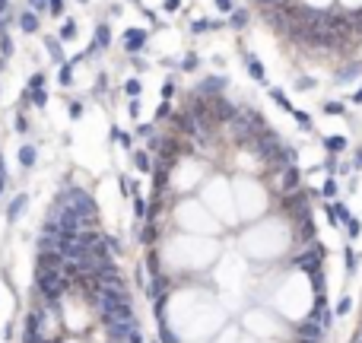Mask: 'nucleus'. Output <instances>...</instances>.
Segmentation results:
<instances>
[{"instance_id":"c03bdc74","label":"nucleus","mask_w":362,"mask_h":343,"mask_svg":"<svg viewBox=\"0 0 362 343\" xmlns=\"http://www.w3.org/2000/svg\"><path fill=\"white\" fill-rule=\"evenodd\" d=\"M105 245H108V248H111V251H115V254L121 251V242H118V238H105Z\"/></svg>"},{"instance_id":"c756f323","label":"nucleus","mask_w":362,"mask_h":343,"mask_svg":"<svg viewBox=\"0 0 362 343\" xmlns=\"http://www.w3.org/2000/svg\"><path fill=\"white\" fill-rule=\"evenodd\" d=\"M324 115H343V105H340V102H327V105H324Z\"/></svg>"},{"instance_id":"0eeeda50","label":"nucleus","mask_w":362,"mask_h":343,"mask_svg":"<svg viewBox=\"0 0 362 343\" xmlns=\"http://www.w3.org/2000/svg\"><path fill=\"white\" fill-rule=\"evenodd\" d=\"M60 251H41V257H38V267L41 270H57L60 267Z\"/></svg>"},{"instance_id":"4468645a","label":"nucleus","mask_w":362,"mask_h":343,"mask_svg":"<svg viewBox=\"0 0 362 343\" xmlns=\"http://www.w3.org/2000/svg\"><path fill=\"white\" fill-rule=\"evenodd\" d=\"M57 80H60V86H73V64H70V61H67V64H60Z\"/></svg>"},{"instance_id":"6e6552de","label":"nucleus","mask_w":362,"mask_h":343,"mask_svg":"<svg viewBox=\"0 0 362 343\" xmlns=\"http://www.w3.org/2000/svg\"><path fill=\"white\" fill-rule=\"evenodd\" d=\"M296 187H299V169L296 166H289L286 172H283V187H280V191H296Z\"/></svg>"},{"instance_id":"603ef678","label":"nucleus","mask_w":362,"mask_h":343,"mask_svg":"<svg viewBox=\"0 0 362 343\" xmlns=\"http://www.w3.org/2000/svg\"><path fill=\"white\" fill-rule=\"evenodd\" d=\"M80 3H86V0H80Z\"/></svg>"},{"instance_id":"de8ad7c7","label":"nucleus","mask_w":362,"mask_h":343,"mask_svg":"<svg viewBox=\"0 0 362 343\" xmlns=\"http://www.w3.org/2000/svg\"><path fill=\"white\" fill-rule=\"evenodd\" d=\"M29 3H32V10H45V3H48V0H29Z\"/></svg>"},{"instance_id":"2f4dec72","label":"nucleus","mask_w":362,"mask_h":343,"mask_svg":"<svg viewBox=\"0 0 362 343\" xmlns=\"http://www.w3.org/2000/svg\"><path fill=\"white\" fill-rule=\"evenodd\" d=\"M292 118H296V121H299L302 127H312V118H308L305 111H292Z\"/></svg>"},{"instance_id":"58836bf2","label":"nucleus","mask_w":362,"mask_h":343,"mask_svg":"<svg viewBox=\"0 0 362 343\" xmlns=\"http://www.w3.org/2000/svg\"><path fill=\"white\" fill-rule=\"evenodd\" d=\"M178 6H181V0H166V3H162V10H166V13H175Z\"/></svg>"},{"instance_id":"5701e85b","label":"nucleus","mask_w":362,"mask_h":343,"mask_svg":"<svg viewBox=\"0 0 362 343\" xmlns=\"http://www.w3.org/2000/svg\"><path fill=\"white\" fill-rule=\"evenodd\" d=\"M270 96H273V102H277V105H280V108H286V111H296V108H292V105H289V99H286V96H283V92H280V89H270Z\"/></svg>"},{"instance_id":"a878e982","label":"nucleus","mask_w":362,"mask_h":343,"mask_svg":"<svg viewBox=\"0 0 362 343\" xmlns=\"http://www.w3.org/2000/svg\"><path fill=\"white\" fill-rule=\"evenodd\" d=\"M124 92H127L131 99H137V96H140V80H127V83H124Z\"/></svg>"},{"instance_id":"20e7f679","label":"nucleus","mask_w":362,"mask_h":343,"mask_svg":"<svg viewBox=\"0 0 362 343\" xmlns=\"http://www.w3.org/2000/svg\"><path fill=\"white\" fill-rule=\"evenodd\" d=\"M235 115H238V111L232 108L226 99H216V102H213V118H216V121H232Z\"/></svg>"},{"instance_id":"5fc2aeb1","label":"nucleus","mask_w":362,"mask_h":343,"mask_svg":"<svg viewBox=\"0 0 362 343\" xmlns=\"http://www.w3.org/2000/svg\"><path fill=\"white\" fill-rule=\"evenodd\" d=\"M359 343H362V337H359Z\"/></svg>"},{"instance_id":"f257e3e1","label":"nucleus","mask_w":362,"mask_h":343,"mask_svg":"<svg viewBox=\"0 0 362 343\" xmlns=\"http://www.w3.org/2000/svg\"><path fill=\"white\" fill-rule=\"evenodd\" d=\"M35 283H38V293H41V296H48V299H57L60 293H64V289H60V277H57V270H41V267H38Z\"/></svg>"},{"instance_id":"a18cd8bd","label":"nucleus","mask_w":362,"mask_h":343,"mask_svg":"<svg viewBox=\"0 0 362 343\" xmlns=\"http://www.w3.org/2000/svg\"><path fill=\"white\" fill-rule=\"evenodd\" d=\"M134 207H137V216H146V203L140 200V197H137V203H134Z\"/></svg>"},{"instance_id":"423d86ee","label":"nucleus","mask_w":362,"mask_h":343,"mask_svg":"<svg viewBox=\"0 0 362 343\" xmlns=\"http://www.w3.org/2000/svg\"><path fill=\"white\" fill-rule=\"evenodd\" d=\"M124 35H127V38H124V41H127V51H140V48L146 45V32H143V29H127Z\"/></svg>"},{"instance_id":"393cba45","label":"nucleus","mask_w":362,"mask_h":343,"mask_svg":"<svg viewBox=\"0 0 362 343\" xmlns=\"http://www.w3.org/2000/svg\"><path fill=\"white\" fill-rule=\"evenodd\" d=\"M210 29H216V22H206V19H194V25H191V32L197 35V32H210Z\"/></svg>"},{"instance_id":"412c9836","label":"nucleus","mask_w":362,"mask_h":343,"mask_svg":"<svg viewBox=\"0 0 362 343\" xmlns=\"http://www.w3.org/2000/svg\"><path fill=\"white\" fill-rule=\"evenodd\" d=\"M60 38H64V41L76 38V22H73V19H67L64 25H60Z\"/></svg>"},{"instance_id":"e433bc0d","label":"nucleus","mask_w":362,"mask_h":343,"mask_svg":"<svg viewBox=\"0 0 362 343\" xmlns=\"http://www.w3.org/2000/svg\"><path fill=\"white\" fill-rule=\"evenodd\" d=\"M347 232H350V238L359 235V219H350V222H347Z\"/></svg>"},{"instance_id":"f03ea898","label":"nucleus","mask_w":362,"mask_h":343,"mask_svg":"<svg viewBox=\"0 0 362 343\" xmlns=\"http://www.w3.org/2000/svg\"><path fill=\"white\" fill-rule=\"evenodd\" d=\"M321 248H312V251H305V254H299L296 257V267L299 270H305L308 277H315V273H321Z\"/></svg>"},{"instance_id":"4c0bfd02","label":"nucleus","mask_w":362,"mask_h":343,"mask_svg":"<svg viewBox=\"0 0 362 343\" xmlns=\"http://www.w3.org/2000/svg\"><path fill=\"white\" fill-rule=\"evenodd\" d=\"M296 86H299L302 92H305V89H312V86H315V80H312V76H302V80H299Z\"/></svg>"},{"instance_id":"09e8293b","label":"nucleus","mask_w":362,"mask_h":343,"mask_svg":"<svg viewBox=\"0 0 362 343\" xmlns=\"http://www.w3.org/2000/svg\"><path fill=\"white\" fill-rule=\"evenodd\" d=\"M353 169H362V150H356V159H353Z\"/></svg>"},{"instance_id":"864d4df0","label":"nucleus","mask_w":362,"mask_h":343,"mask_svg":"<svg viewBox=\"0 0 362 343\" xmlns=\"http://www.w3.org/2000/svg\"><path fill=\"white\" fill-rule=\"evenodd\" d=\"M0 172H3V166H0Z\"/></svg>"},{"instance_id":"a211bd4d","label":"nucleus","mask_w":362,"mask_h":343,"mask_svg":"<svg viewBox=\"0 0 362 343\" xmlns=\"http://www.w3.org/2000/svg\"><path fill=\"white\" fill-rule=\"evenodd\" d=\"M343 261H347V273H356L359 257H356V251H353V248H347V251H343Z\"/></svg>"},{"instance_id":"f3484780","label":"nucleus","mask_w":362,"mask_h":343,"mask_svg":"<svg viewBox=\"0 0 362 343\" xmlns=\"http://www.w3.org/2000/svg\"><path fill=\"white\" fill-rule=\"evenodd\" d=\"M111 140H115V143H121V147H124V150H131V134H124V131H118V127H111Z\"/></svg>"},{"instance_id":"2eb2a0df","label":"nucleus","mask_w":362,"mask_h":343,"mask_svg":"<svg viewBox=\"0 0 362 343\" xmlns=\"http://www.w3.org/2000/svg\"><path fill=\"white\" fill-rule=\"evenodd\" d=\"M359 73H362V64H350V67H343V70L337 73V80L347 83V80H353V76H359Z\"/></svg>"},{"instance_id":"bb28decb","label":"nucleus","mask_w":362,"mask_h":343,"mask_svg":"<svg viewBox=\"0 0 362 343\" xmlns=\"http://www.w3.org/2000/svg\"><path fill=\"white\" fill-rule=\"evenodd\" d=\"M321 194L327 197V200H331V197L337 194V181H334V178H327V181H324V187H321Z\"/></svg>"},{"instance_id":"a19ab883","label":"nucleus","mask_w":362,"mask_h":343,"mask_svg":"<svg viewBox=\"0 0 362 343\" xmlns=\"http://www.w3.org/2000/svg\"><path fill=\"white\" fill-rule=\"evenodd\" d=\"M181 67H184V70H194V67H197V54H187V57H184V64H181Z\"/></svg>"},{"instance_id":"37998d69","label":"nucleus","mask_w":362,"mask_h":343,"mask_svg":"<svg viewBox=\"0 0 362 343\" xmlns=\"http://www.w3.org/2000/svg\"><path fill=\"white\" fill-rule=\"evenodd\" d=\"M137 137H153V127L150 124H140V127H137Z\"/></svg>"},{"instance_id":"39448f33","label":"nucleus","mask_w":362,"mask_h":343,"mask_svg":"<svg viewBox=\"0 0 362 343\" xmlns=\"http://www.w3.org/2000/svg\"><path fill=\"white\" fill-rule=\"evenodd\" d=\"M299 334H302V340H315V343H318V340L324 337V328H321L318 321H312V318H308V321L299 328Z\"/></svg>"},{"instance_id":"ea45409f","label":"nucleus","mask_w":362,"mask_h":343,"mask_svg":"<svg viewBox=\"0 0 362 343\" xmlns=\"http://www.w3.org/2000/svg\"><path fill=\"white\" fill-rule=\"evenodd\" d=\"M216 6L222 13H235V6H232V0H216Z\"/></svg>"},{"instance_id":"7c9ffc66","label":"nucleus","mask_w":362,"mask_h":343,"mask_svg":"<svg viewBox=\"0 0 362 343\" xmlns=\"http://www.w3.org/2000/svg\"><path fill=\"white\" fill-rule=\"evenodd\" d=\"M48 6H51V16H60V13H64V0H48Z\"/></svg>"},{"instance_id":"4be33fe9","label":"nucleus","mask_w":362,"mask_h":343,"mask_svg":"<svg viewBox=\"0 0 362 343\" xmlns=\"http://www.w3.org/2000/svg\"><path fill=\"white\" fill-rule=\"evenodd\" d=\"M45 48L51 51V54H54V61H60V64H67V61H64V54H60V45H57L54 38H45Z\"/></svg>"},{"instance_id":"3c124183","label":"nucleus","mask_w":362,"mask_h":343,"mask_svg":"<svg viewBox=\"0 0 362 343\" xmlns=\"http://www.w3.org/2000/svg\"><path fill=\"white\" fill-rule=\"evenodd\" d=\"M353 102H356V105H362V89L356 92V96H353Z\"/></svg>"},{"instance_id":"7ed1b4c3","label":"nucleus","mask_w":362,"mask_h":343,"mask_svg":"<svg viewBox=\"0 0 362 343\" xmlns=\"http://www.w3.org/2000/svg\"><path fill=\"white\" fill-rule=\"evenodd\" d=\"M25 203H29V194H16L13 200H10V207H6V222H16L22 216V210H25Z\"/></svg>"},{"instance_id":"79ce46f5","label":"nucleus","mask_w":362,"mask_h":343,"mask_svg":"<svg viewBox=\"0 0 362 343\" xmlns=\"http://www.w3.org/2000/svg\"><path fill=\"white\" fill-rule=\"evenodd\" d=\"M13 124H16V131H19V134H25V127H29V124H25V118H22V115H16V121H13Z\"/></svg>"},{"instance_id":"aec40b11","label":"nucleus","mask_w":362,"mask_h":343,"mask_svg":"<svg viewBox=\"0 0 362 343\" xmlns=\"http://www.w3.org/2000/svg\"><path fill=\"white\" fill-rule=\"evenodd\" d=\"M324 147L331 150V153H340V150H347V140H343V137H327Z\"/></svg>"},{"instance_id":"1a4fd4ad","label":"nucleus","mask_w":362,"mask_h":343,"mask_svg":"<svg viewBox=\"0 0 362 343\" xmlns=\"http://www.w3.org/2000/svg\"><path fill=\"white\" fill-rule=\"evenodd\" d=\"M35 156H38V153H35V147H32V143L19 147V166H22V169H32V166H35Z\"/></svg>"},{"instance_id":"473e14b6","label":"nucleus","mask_w":362,"mask_h":343,"mask_svg":"<svg viewBox=\"0 0 362 343\" xmlns=\"http://www.w3.org/2000/svg\"><path fill=\"white\" fill-rule=\"evenodd\" d=\"M70 118H83V102H70Z\"/></svg>"},{"instance_id":"6ab92c4d","label":"nucleus","mask_w":362,"mask_h":343,"mask_svg":"<svg viewBox=\"0 0 362 343\" xmlns=\"http://www.w3.org/2000/svg\"><path fill=\"white\" fill-rule=\"evenodd\" d=\"M134 166L140 169V172H150L153 169V159L146 156V153H134Z\"/></svg>"},{"instance_id":"ddd939ff","label":"nucleus","mask_w":362,"mask_h":343,"mask_svg":"<svg viewBox=\"0 0 362 343\" xmlns=\"http://www.w3.org/2000/svg\"><path fill=\"white\" fill-rule=\"evenodd\" d=\"M245 67H248V73H251L254 80H264V67L257 64V57H254V54H248V57H245Z\"/></svg>"},{"instance_id":"f704fd0d","label":"nucleus","mask_w":362,"mask_h":343,"mask_svg":"<svg viewBox=\"0 0 362 343\" xmlns=\"http://www.w3.org/2000/svg\"><path fill=\"white\" fill-rule=\"evenodd\" d=\"M41 86H45V76H41V73H35V76L29 80V89H41Z\"/></svg>"},{"instance_id":"b1692460","label":"nucleus","mask_w":362,"mask_h":343,"mask_svg":"<svg viewBox=\"0 0 362 343\" xmlns=\"http://www.w3.org/2000/svg\"><path fill=\"white\" fill-rule=\"evenodd\" d=\"M350 308H353V299L343 296L340 302H337V312H334V315H337V318H343V315H350Z\"/></svg>"},{"instance_id":"49530a36","label":"nucleus","mask_w":362,"mask_h":343,"mask_svg":"<svg viewBox=\"0 0 362 343\" xmlns=\"http://www.w3.org/2000/svg\"><path fill=\"white\" fill-rule=\"evenodd\" d=\"M0 16H10V0H0Z\"/></svg>"},{"instance_id":"72a5a7b5","label":"nucleus","mask_w":362,"mask_h":343,"mask_svg":"<svg viewBox=\"0 0 362 343\" xmlns=\"http://www.w3.org/2000/svg\"><path fill=\"white\" fill-rule=\"evenodd\" d=\"M172 92H175V80H166L162 83V99H169Z\"/></svg>"},{"instance_id":"9d476101","label":"nucleus","mask_w":362,"mask_h":343,"mask_svg":"<svg viewBox=\"0 0 362 343\" xmlns=\"http://www.w3.org/2000/svg\"><path fill=\"white\" fill-rule=\"evenodd\" d=\"M108 41H111V32H108V25H99V32H96V41L89 45V51H102V48H108Z\"/></svg>"},{"instance_id":"dca6fc26","label":"nucleus","mask_w":362,"mask_h":343,"mask_svg":"<svg viewBox=\"0 0 362 343\" xmlns=\"http://www.w3.org/2000/svg\"><path fill=\"white\" fill-rule=\"evenodd\" d=\"M222 86H226V76H222V80H219V76H210V80H203L200 89H203V92H219Z\"/></svg>"},{"instance_id":"c85d7f7f","label":"nucleus","mask_w":362,"mask_h":343,"mask_svg":"<svg viewBox=\"0 0 362 343\" xmlns=\"http://www.w3.org/2000/svg\"><path fill=\"white\" fill-rule=\"evenodd\" d=\"M0 54H3V57H10V54H13V41H10V35L0 38Z\"/></svg>"},{"instance_id":"8fccbe9b","label":"nucleus","mask_w":362,"mask_h":343,"mask_svg":"<svg viewBox=\"0 0 362 343\" xmlns=\"http://www.w3.org/2000/svg\"><path fill=\"white\" fill-rule=\"evenodd\" d=\"M6 191V172H0V194Z\"/></svg>"},{"instance_id":"c9c22d12","label":"nucleus","mask_w":362,"mask_h":343,"mask_svg":"<svg viewBox=\"0 0 362 343\" xmlns=\"http://www.w3.org/2000/svg\"><path fill=\"white\" fill-rule=\"evenodd\" d=\"M162 343H178V337H175V334H172V331L166 328V324H162Z\"/></svg>"},{"instance_id":"cd10ccee","label":"nucleus","mask_w":362,"mask_h":343,"mask_svg":"<svg viewBox=\"0 0 362 343\" xmlns=\"http://www.w3.org/2000/svg\"><path fill=\"white\" fill-rule=\"evenodd\" d=\"M245 22H248V13L245 10H235V13H232V25H235V29H241Z\"/></svg>"},{"instance_id":"9b49d317","label":"nucleus","mask_w":362,"mask_h":343,"mask_svg":"<svg viewBox=\"0 0 362 343\" xmlns=\"http://www.w3.org/2000/svg\"><path fill=\"white\" fill-rule=\"evenodd\" d=\"M25 99H29L35 108H45V105H48V92H45V86H41V89H29V92H25Z\"/></svg>"},{"instance_id":"f8f14e48","label":"nucleus","mask_w":362,"mask_h":343,"mask_svg":"<svg viewBox=\"0 0 362 343\" xmlns=\"http://www.w3.org/2000/svg\"><path fill=\"white\" fill-rule=\"evenodd\" d=\"M19 29L22 32H38V16L35 13H19Z\"/></svg>"}]
</instances>
